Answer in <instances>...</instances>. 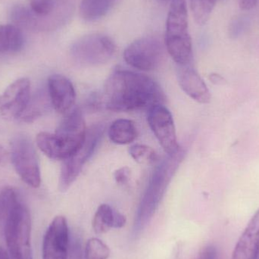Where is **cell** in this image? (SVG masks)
<instances>
[{
    "instance_id": "6da1fadb",
    "label": "cell",
    "mask_w": 259,
    "mask_h": 259,
    "mask_svg": "<svg viewBox=\"0 0 259 259\" xmlns=\"http://www.w3.org/2000/svg\"><path fill=\"white\" fill-rule=\"evenodd\" d=\"M106 106L113 112H131L162 104V90L146 74L128 70L114 71L106 81Z\"/></svg>"
},
{
    "instance_id": "7a4b0ae2",
    "label": "cell",
    "mask_w": 259,
    "mask_h": 259,
    "mask_svg": "<svg viewBox=\"0 0 259 259\" xmlns=\"http://www.w3.org/2000/svg\"><path fill=\"white\" fill-rule=\"evenodd\" d=\"M87 131L83 113L80 109H74L66 114L56 132L39 133L36 145L48 158L64 161L82 146Z\"/></svg>"
},
{
    "instance_id": "3957f363",
    "label": "cell",
    "mask_w": 259,
    "mask_h": 259,
    "mask_svg": "<svg viewBox=\"0 0 259 259\" xmlns=\"http://www.w3.org/2000/svg\"><path fill=\"white\" fill-rule=\"evenodd\" d=\"M184 155L185 152L181 148L176 153L168 155L154 170L137 209L134 235L140 234L153 217Z\"/></svg>"
},
{
    "instance_id": "277c9868",
    "label": "cell",
    "mask_w": 259,
    "mask_h": 259,
    "mask_svg": "<svg viewBox=\"0 0 259 259\" xmlns=\"http://www.w3.org/2000/svg\"><path fill=\"white\" fill-rule=\"evenodd\" d=\"M165 47L178 66L190 65L193 46L189 32L188 11L186 0H172L166 21Z\"/></svg>"
},
{
    "instance_id": "5b68a950",
    "label": "cell",
    "mask_w": 259,
    "mask_h": 259,
    "mask_svg": "<svg viewBox=\"0 0 259 259\" xmlns=\"http://www.w3.org/2000/svg\"><path fill=\"white\" fill-rule=\"evenodd\" d=\"M5 237L11 259H33L31 219L28 208L20 199L5 219Z\"/></svg>"
},
{
    "instance_id": "8992f818",
    "label": "cell",
    "mask_w": 259,
    "mask_h": 259,
    "mask_svg": "<svg viewBox=\"0 0 259 259\" xmlns=\"http://www.w3.org/2000/svg\"><path fill=\"white\" fill-rule=\"evenodd\" d=\"M71 56L82 66H98L109 62L115 56L116 46L112 39L101 33L82 36L71 47Z\"/></svg>"
},
{
    "instance_id": "52a82bcc",
    "label": "cell",
    "mask_w": 259,
    "mask_h": 259,
    "mask_svg": "<svg viewBox=\"0 0 259 259\" xmlns=\"http://www.w3.org/2000/svg\"><path fill=\"white\" fill-rule=\"evenodd\" d=\"M103 124H96L88 129L86 138L78 150L64 160L59 177V188L65 192L76 181L83 165L94 155L104 133Z\"/></svg>"
},
{
    "instance_id": "ba28073f",
    "label": "cell",
    "mask_w": 259,
    "mask_h": 259,
    "mask_svg": "<svg viewBox=\"0 0 259 259\" xmlns=\"http://www.w3.org/2000/svg\"><path fill=\"white\" fill-rule=\"evenodd\" d=\"M10 158L15 171L26 184L33 188L40 186L39 161L30 140L23 136L15 137L11 144Z\"/></svg>"
},
{
    "instance_id": "9c48e42d",
    "label": "cell",
    "mask_w": 259,
    "mask_h": 259,
    "mask_svg": "<svg viewBox=\"0 0 259 259\" xmlns=\"http://www.w3.org/2000/svg\"><path fill=\"white\" fill-rule=\"evenodd\" d=\"M124 59L133 68L143 71H154L164 61V46L155 36H144L130 44L124 51Z\"/></svg>"
},
{
    "instance_id": "30bf717a",
    "label": "cell",
    "mask_w": 259,
    "mask_h": 259,
    "mask_svg": "<svg viewBox=\"0 0 259 259\" xmlns=\"http://www.w3.org/2000/svg\"><path fill=\"white\" fill-rule=\"evenodd\" d=\"M147 121L158 143L167 155H173L181 149L177 139L173 117L165 106L157 104L149 108Z\"/></svg>"
},
{
    "instance_id": "8fae6325",
    "label": "cell",
    "mask_w": 259,
    "mask_h": 259,
    "mask_svg": "<svg viewBox=\"0 0 259 259\" xmlns=\"http://www.w3.org/2000/svg\"><path fill=\"white\" fill-rule=\"evenodd\" d=\"M30 99V80L23 77L15 80L0 95V118L6 120L21 118Z\"/></svg>"
},
{
    "instance_id": "7c38bea8",
    "label": "cell",
    "mask_w": 259,
    "mask_h": 259,
    "mask_svg": "<svg viewBox=\"0 0 259 259\" xmlns=\"http://www.w3.org/2000/svg\"><path fill=\"white\" fill-rule=\"evenodd\" d=\"M70 244L67 219L64 216H56L44 235L42 259H68Z\"/></svg>"
},
{
    "instance_id": "4fadbf2b",
    "label": "cell",
    "mask_w": 259,
    "mask_h": 259,
    "mask_svg": "<svg viewBox=\"0 0 259 259\" xmlns=\"http://www.w3.org/2000/svg\"><path fill=\"white\" fill-rule=\"evenodd\" d=\"M47 92L52 106L56 112L66 115L72 110L75 103L76 92L69 79L60 74L50 76L47 83Z\"/></svg>"
},
{
    "instance_id": "5bb4252c",
    "label": "cell",
    "mask_w": 259,
    "mask_h": 259,
    "mask_svg": "<svg viewBox=\"0 0 259 259\" xmlns=\"http://www.w3.org/2000/svg\"><path fill=\"white\" fill-rule=\"evenodd\" d=\"M178 83L190 98L201 104H207L211 100V94L203 79L191 65L178 66Z\"/></svg>"
},
{
    "instance_id": "9a60e30c",
    "label": "cell",
    "mask_w": 259,
    "mask_h": 259,
    "mask_svg": "<svg viewBox=\"0 0 259 259\" xmlns=\"http://www.w3.org/2000/svg\"><path fill=\"white\" fill-rule=\"evenodd\" d=\"M259 208L248 222L233 251L231 259H258Z\"/></svg>"
},
{
    "instance_id": "2e32d148",
    "label": "cell",
    "mask_w": 259,
    "mask_h": 259,
    "mask_svg": "<svg viewBox=\"0 0 259 259\" xmlns=\"http://www.w3.org/2000/svg\"><path fill=\"white\" fill-rule=\"evenodd\" d=\"M127 219L124 214L116 211L107 204H102L97 208L93 219V228L97 234H103L112 228H122L125 226Z\"/></svg>"
},
{
    "instance_id": "e0dca14e",
    "label": "cell",
    "mask_w": 259,
    "mask_h": 259,
    "mask_svg": "<svg viewBox=\"0 0 259 259\" xmlns=\"http://www.w3.org/2000/svg\"><path fill=\"white\" fill-rule=\"evenodd\" d=\"M24 36L21 29L15 24L0 25V54H13L22 50Z\"/></svg>"
},
{
    "instance_id": "ac0fdd59",
    "label": "cell",
    "mask_w": 259,
    "mask_h": 259,
    "mask_svg": "<svg viewBox=\"0 0 259 259\" xmlns=\"http://www.w3.org/2000/svg\"><path fill=\"white\" fill-rule=\"evenodd\" d=\"M138 132L134 121L124 118L115 120L109 129V137L112 143L127 145L137 139Z\"/></svg>"
},
{
    "instance_id": "d6986e66",
    "label": "cell",
    "mask_w": 259,
    "mask_h": 259,
    "mask_svg": "<svg viewBox=\"0 0 259 259\" xmlns=\"http://www.w3.org/2000/svg\"><path fill=\"white\" fill-rule=\"evenodd\" d=\"M50 105L52 104L48 92L38 91L34 96L30 97L27 108L20 118L24 122H33L49 110Z\"/></svg>"
},
{
    "instance_id": "ffe728a7",
    "label": "cell",
    "mask_w": 259,
    "mask_h": 259,
    "mask_svg": "<svg viewBox=\"0 0 259 259\" xmlns=\"http://www.w3.org/2000/svg\"><path fill=\"white\" fill-rule=\"evenodd\" d=\"M113 0H81L80 15L87 21H94L104 17L112 7Z\"/></svg>"
},
{
    "instance_id": "44dd1931",
    "label": "cell",
    "mask_w": 259,
    "mask_h": 259,
    "mask_svg": "<svg viewBox=\"0 0 259 259\" xmlns=\"http://www.w3.org/2000/svg\"><path fill=\"white\" fill-rule=\"evenodd\" d=\"M218 0H190L192 13L199 25L206 24Z\"/></svg>"
},
{
    "instance_id": "7402d4cb",
    "label": "cell",
    "mask_w": 259,
    "mask_h": 259,
    "mask_svg": "<svg viewBox=\"0 0 259 259\" xmlns=\"http://www.w3.org/2000/svg\"><path fill=\"white\" fill-rule=\"evenodd\" d=\"M110 253L109 246L98 238L90 239L84 249L85 259H108Z\"/></svg>"
},
{
    "instance_id": "603a6c76",
    "label": "cell",
    "mask_w": 259,
    "mask_h": 259,
    "mask_svg": "<svg viewBox=\"0 0 259 259\" xmlns=\"http://www.w3.org/2000/svg\"><path fill=\"white\" fill-rule=\"evenodd\" d=\"M131 156L140 164H152L158 160V155L152 148L146 145L137 144L129 149Z\"/></svg>"
},
{
    "instance_id": "cb8c5ba5",
    "label": "cell",
    "mask_w": 259,
    "mask_h": 259,
    "mask_svg": "<svg viewBox=\"0 0 259 259\" xmlns=\"http://www.w3.org/2000/svg\"><path fill=\"white\" fill-rule=\"evenodd\" d=\"M84 251L79 237H76L70 244L69 255L68 259H84Z\"/></svg>"
},
{
    "instance_id": "d4e9b609",
    "label": "cell",
    "mask_w": 259,
    "mask_h": 259,
    "mask_svg": "<svg viewBox=\"0 0 259 259\" xmlns=\"http://www.w3.org/2000/svg\"><path fill=\"white\" fill-rule=\"evenodd\" d=\"M197 259H222V257L215 246L208 244L201 249Z\"/></svg>"
},
{
    "instance_id": "484cf974",
    "label": "cell",
    "mask_w": 259,
    "mask_h": 259,
    "mask_svg": "<svg viewBox=\"0 0 259 259\" xmlns=\"http://www.w3.org/2000/svg\"><path fill=\"white\" fill-rule=\"evenodd\" d=\"M131 169L129 167H122L115 170L114 173V178L117 184L124 186L128 184L131 179Z\"/></svg>"
},
{
    "instance_id": "4316f807",
    "label": "cell",
    "mask_w": 259,
    "mask_h": 259,
    "mask_svg": "<svg viewBox=\"0 0 259 259\" xmlns=\"http://www.w3.org/2000/svg\"><path fill=\"white\" fill-rule=\"evenodd\" d=\"M259 3V0H239V6L243 10H250Z\"/></svg>"
},
{
    "instance_id": "83f0119b",
    "label": "cell",
    "mask_w": 259,
    "mask_h": 259,
    "mask_svg": "<svg viewBox=\"0 0 259 259\" xmlns=\"http://www.w3.org/2000/svg\"><path fill=\"white\" fill-rule=\"evenodd\" d=\"M209 80L211 83L215 85H224L226 83L225 79L222 75L218 74H210Z\"/></svg>"
},
{
    "instance_id": "f1b7e54d",
    "label": "cell",
    "mask_w": 259,
    "mask_h": 259,
    "mask_svg": "<svg viewBox=\"0 0 259 259\" xmlns=\"http://www.w3.org/2000/svg\"><path fill=\"white\" fill-rule=\"evenodd\" d=\"M9 159V155L7 151L5 150L3 147L0 146V165H3L7 162Z\"/></svg>"
},
{
    "instance_id": "f546056e",
    "label": "cell",
    "mask_w": 259,
    "mask_h": 259,
    "mask_svg": "<svg viewBox=\"0 0 259 259\" xmlns=\"http://www.w3.org/2000/svg\"><path fill=\"white\" fill-rule=\"evenodd\" d=\"M0 259H11L7 251L5 250L2 246H0Z\"/></svg>"
}]
</instances>
